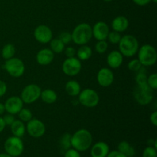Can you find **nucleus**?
<instances>
[{
    "mask_svg": "<svg viewBox=\"0 0 157 157\" xmlns=\"http://www.w3.org/2000/svg\"><path fill=\"white\" fill-rule=\"evenodd\" d=\"M133 2L140 6H144L148 5L151 2V0H133Z\"/></svg>",
    "mask_w": 157,
    "mask_h": 157,
    "instance_id": "42",
    "label": "nucleus"
},
{
    "mask_svg": "<svg viewBox=\"0 0 157 157\" xmlns=\"http://www.w3.org/2000/svg\"><path fill=\"white\" fill-rule=\"evenodd\" d=\"M81 85H80V84L78 81L71 80V81H67V84H65V91L67 92V94L69 96H78L80 94V92H81Z\"/></svg>",
    "mask_w": 157,
    "mask_h": 157,
    "instance_id": "21",
    "label": "nucleus"
},
{
    "mask_svg": "<svg viewBox=\"0 0 157 157\" xmlns=\"http://www.w3.org/2000/svg\"><path fill=\"white\" fill-rule=\"evenodd\" d=\"M2 57L5 60L10 59L13 58L15 54V48L14 44H6V45L3 46L2 49Z\"/></svg>",
    "mask_w": 157,
    "mask_h": 157,
    "instance_id": "25",
    "label": "nucleus"
},
{
    "mask_svg": "<svg viewBox=\"0 0 157 157\" xmlns=\"http://www.w3.org/2000/svg\"><path fill=\"white\" fill-rule=\"evenodd\" d=\"M150 119V122H151V124H153L154 127H156L157 126V111L156 110L151 113Z\"/></svg>",
    "mask_w": 157,
    "mask_h": 157,
    "instance_id": "41",
    "label": "nucleus"
},
{
    "mask_svg": "<svg viewBox=\"0 0 157 157\" xmlns=\"http://www.w3.org/2000/svg\"><path fill=\"white\" fill-rule=\"evenodd\" d=\"M137 75L136 76V82L137 85H145L147 84V76L143 71V67L137 71Z\"/></svg>",
    "mask_w": 157,
    "mask_h": 157,
    "instance_id": "29",
    "label": "nucleus"
},
{
    "mask_svg": "<svg viewBox=\"0 0 157 157\" xmlns=\"http://www.w3.org/2000/svg\"><path fill=\"white\" fill-rule=\"evenodd\" d=\"M111 26L113 31H116V32L121 33V32H125L128 29L129 21L126 17L120 15V16L116 17L112 21Z\"/></svg>",
    "mask_w": 157,
    "mask_h": 157,
    "instance_id": "19",
    "label": "nucleus"
},
{
    "mask_svg": "<svg viewBox=\"0 0 157 157\" xmlns=\"http://www.w3.org/2000/svg\"><path fill=\"white\" fill-rule=\"evenodd\" d=\"M64 51L65 55L67 58H72V57H75V55H76V50L73 47H67Z\"/></svg>",
    "mask_w": 157,
    "mask_h": 157,
    "instance_id": "38",
    "label": "nucleus"
},
{
    "mask_svg": "<svg viewBox=\"0 0 157 157\" xmlns=\"http://www.w3.org/2000/svg\"><path fill=\"white\" fill-rule=\"evenodd\" d=\"M41 93V89L39 86L35 84H31L24 87L20 98L22 100L23 103L31 104L40 98Z\"/></svg>",
    "mask_w": 157,
    "mask_h": 157,
    "instance_id": "9",
    "label": "nucleus"
},
{
    "mask_svg": "<svg viewBox=\"0 0 157 157\" xmlns=\"http://www.w3.org/2000/svg\"><path fill=\"white\" fill-rule=\"evenodd\" d=\"M27 123L26 130L32 137L40 138L45 133V125L40 120L32 118Z\"/></svg>",
    "mask_w": 157,
    "mask_h": 157,
    "instance_id": "11",
    "label": "nucleus"
},
{
    "mask_svg": "<svg viewBox=\"0 0 157 157\" xmlns=\"http://www.w3.org/2000/svg\"><path fill=\"white\" fill-rule=\"evenodd\" d=\"M3 68L10 76L16 78L22 76L25 70L23 61L18 58H12L6 60L3 65Z\"/></svg>",
    "mask_w": 157,
    "mask_h": 157,
    "instance_id": "7",
    "label": "nucleus"
},
{
    "mask_svg": "<svg viewBox=\"0 0 157 157\" xmlns=\"http://www.w3.org/2000/svg\"><path fill=\"white\" fill-rule=\"evenodd\" d=\"M107 48H108V43L106 41V40L98 41L95 44V51L98 54L105 53L107 50Z\"/></svg>",
    "mask_w": 157,
    "mask_h": 157,
    "instance_id": "30",
    "label": "nucleus"
},
{
    "mask_svg": "<svg viewBox=\"0 0 157 157\" xmlns=\"http://www.w3.org/2000/svg\"><path fill=\"white\" fill-rule=\"evenodd\" d=\"M109 41H110L111 44H117L119 43L120 40L121 38V35L120 32H116V31H113V32H110L108 34V36H107Z\"/></svg>",
    "mask_w": 157,
    "mask_h": 157,
    "instance_id": "32",
    "label": "nucleus"
},
{
    "mask_svg": "<svg viewBox=\"0 0 157 157\" xmlns=\"http://www.w3.org/2000/svg\"><path fill=\"white\" fill-rule=\"evenodd\" d=\"M93 143V136L89 130L81 129L75 132L71 138L72 148L79 152H84L90 148Z\"/></svg>",
    "mask_w": 157,
    "mask_h": 157,
    "instance_id": "1",
    "label": "nucleus"
},
{
    "mask_svg": "<svg viewBox=\"0 0 157 157\" xmlns=\"http://www.w3.org/2000/svg\"><path fill=\"white\" fill-rule=\"evenodd\" d=\"M6 111V109H5V106L4 104L0 103V116L2 115L4 113V112Z\"/></svg>",
    "mask_w": 157,
    "mask_h": 157,
    "instance_id": "44",
    "label": "nucleus"
},
{
    "mask_svg": "<svg viewBox=\"0 0 157 157\" xmlns=\"http://www.w3.org/2000/svg\"><path fill=\"white\" fill-rule=\"evenodd\" d=\"M106 157H127L124 154L121 153L118 150H113V151L109 152L107 156Z\"/></svg>",
    "mask_w": 157,
    "mask_h": 157,
    "instance_id": "40",
    "label": "nucleus"
},
{
    "mask_svg": "<svg viewBox=\"0 0 157 157\" xmlns=\"http://www.w3.org/2000/svg\"><path fill=\"white\" fill-rule=\"evenodd\" d=\"M64 157H81L79 151L74 148H70L64 152Z\"/></svg>",
    "mask_w": 157,
    "mask_h": 157,
    "instance_id": "36",
    "label": "nucleus"
},
{
    "mask_svg": "<svg viewBox=\"0 0 157 157\" xmlns=\"http://www.w3.org/2000/svg\"><path fill=\"white\" fill-rule=\"evenodd\" d=\"M123 61H124V58H123L122 54L119 51H112L107 55V63L111 68L116 69L121 67Z\"/></svg>",
    "mask_w": 157,
    "mask_h": 157,
    "instance_id": "18",
    "label": "nucleus"
},
{
    "mask_svg": "<svg viewBox=\"0 0 157 157\" xmlns=\"http://www.w3.org/2000/svg\"><path fill=\"white\" fill-rule=\"evenodd\" d=\"M40 98L45 104H52L56 102L57 99H58V95L55 90H52V89H45L41 91Z\"/></svg>",
    "mask_w": 157,
    "mask_h": 157,
    "instance_id": "22",
    "label": "nucleus"
},
{
    "mask_svg": "<svg viewBox=\"0 0 157 157\" xmlns=\"http://www.w3.org/2000/svg\"><path fill=\"white\" fill-rule=\"evenodd\" d=\"M50 48L54 53L60 54L64 52V44L59 38H55L50 41Z\"/></svg>",
    "mask_w": 157,
    "mask_h": 157,
    "instance_id": "27",
    "label": "nucleus"
},
{
    "mask_svg": "<svg viewBox=\"0 0 157 157\" xmlns=\"http://www.w3.org/2000/svg\"><path fill=\"white\" fill-rule=\"evenodd\" d=\"M34 37L39 43L47 44L52 41L53 33L48 26L45 25H40L34 31Z\"/></svg>",
    "mask_w": 157,
    "mask_h": 157,
    "instance_id": "12",
    "label": "nucleus"
},
{
    "mask_svg": "<svg viewBox=\"0 0 157 157\" xmlns=\"http://www.w3.org/2000/svg\"><path fill=\"white\" fill-rule=\"evenodd\" d=\"M5 127H6V124H5L4 121H3L2 117H0V133H2L4 130Z\"/></svg>",
    "mask_w": 157,
    "mask_h": 157,
    "instance_id": "43",
    "label": "nucleus"
},
{
    "mask_svg": "<svg viewBox=\"0 0 157 157\" xmlns=\"http://www.w3.org/2000/svg\"><path fill=\"white\" fill-rule=\"evenodd\" d=\"M93 37L92 27L87 23H81L74 29L71 33L72 41L78 45L87 44Z\"/></svg>",
    "mask_w": 157,
    "mask_h": 157,
    "instance_id": "2",
    "label": "nucleus"
},
{
    "mask_svg": "<svg viewBox=\"0 0 157 157\" xmlns=\"http://www.w3.org/2000/svg\"><path fill=\"white\" fill-rule=\"evenodd\" d=\"M117 150L127 157H133L135 155V150L128 142L122 141L118 144Z\"/></svg>",
    "mask_w": 157,
    "mask_h": 157,
    "instance_id": "23",
    "label": "nucleus"
},
{
    "mask_svg": "<svg viewBox=\"0 0 157 157\" xmlns=\"http://www.w3.org/2000/svg\"><path fill=\"white\" fill-rule=\"evenodd\" d=\"M58 38H59L64 44H67L72 41L71 33H70V32H63L60 34Z\"/></svg>",
    "mask_w": 157,
    "mask_h": 157,
    "instance_id": "35",
    "label": "nucleus"
},
{
    "mask_svg": "<svg viewBox=\"0 0 157 157\" xmlns=\"http://www.w3.org/2000/svg\"><path fill=\"white\" fill-rule=\"evenodd\" d=\"M147 84L149 87L153 90L157 88V75L156 73L152 74L149 77H147Z\"/></svg>",
    "mask_w": 157,
    "mask_h": 157,
    "instance_id": "34",
    "label": "nucleus"
},
{
    "mask_svg": "<svg viewBox=\"0 0 157 157\" xmlns=\"http://www.w3.org/2000/svg\"><path fill=\"white\" fill-rule=\"evenodd\" d=\"M18 117L22 122H29L32 119V113L29 109L22 108L18 112Z\"/></svg>",
    "mask_w": 157,
    "mask_h": 157,
    "instance_id": "28",
    "label": "nucleus"
},
{
    "mask_svg": "<svg viewBox=\"0 0 157 157\" xmlns=\"http://www.w3.org/2000/svg\"><path fill=\"white\" fill-rule=\"evenodd\" d=\"M2 119L4 121L6 126H11L12 123L15 121V117L13 116V114H11V113H7L6 115H5L2 117Z\"/></svg>",
    "mask_w": 157,
    "mask_h": 157,
    "instance_id": "37",
    "label": "nucleus"
},
{
    "mask_svg": "<svg viewBox=\"0 0 157 157\" xmlns=\"http://www.w3.org/2000/svg\"><path fill=\"white\" fill-rule=\"evenodd\" d=\"M7 91V85L3 81H0V98L4 96Z\"/></svg>",
    "mask_w": 157,
    "mask_h": 157,
    "instance_id": "39",
    "label": "nucleus"
},
{
    "mask_svg": "<svg viewBox=\"0 0 157 157\" xmlns=\"http://www.w3.org/2000/svg\"><path fill=\"white\" fill-rule=\"evenodd\" d=\"M110 32L108 25L104 21H98L92 28V35L98 41L106 40Z\"/></svg>",
    "mask_w": 157,
    "mask_h": 157,
    "instance_id": "15",
    "label": "nucleus"
},
{
    "mask_svg": "<svg viewBox=\"0 0 157 157\" xmlns=\"http://www.w3.org/2000/svg\"><path fill=\"white\" fill-rule=\"evenodd\" d=\"M104 1H105V2H111V1H113V0H104Z\"/></svg>",
    "mask_w": 157,
    "mask_h": 157,
    "instance_id": "47",
    "label": "nucleus"
},
{
    "mask_svg": "<svg viewBox=\"0 0 157 157\" xmlns=\"http://www.w3.org/2000/svg\"><path fill=\"white\" fill-rule=\"evenodd\" d=\"M151 1H153L154 3H156L157 2V0H151Z\"/></svg>",
    "mask_w": 157,
    "mask_h": 157,
    "instance_id": "46",
    "label": "nucleus"
},
{
    "mask_svg": "<svg viewBox=\"0 0 157 157\" xmlns=\"http://www.w3.org/2000/svg\"><path fill=\"white\" fill-rule=\"evenodd\" d=\"M55 54L51 49H41L36 55V61L40 65L45 66L50 64L53 61Z\"/></svg>",
    "mask_w": 157,
    "mask_h": 157,
    "instance_id": "16",
    "label": "nucleus"
},
{
    "mask_svg": "<svg viewBox=\"0 0 157 157\" xmlns=\"http://www.w3.org/2000/svg\"><path fill=\"white\" fill-rule=\"evenodd\" d=\"M142 157H157L156 149L151 146H149L143 151Z\"/></svg>",
    "mask_w": 157,
    "mask_h": 157,
    "instance_id": "33",
    "label": "nucleus"
},
{
    "mask_svg": "<svg viewBox=\"0 0 157 157\" xmlns=\"http://www.w3.org/2000/svg\"><path fill=\"white\" fill-rule=\"evenodd\" d=\"M81 70V62L78 58H67L62 64V71L67 76H75Z\"/></svg>",
    "mask_w": 157,
    "mask_h": 157,
    "instance_id": "10",
    "label": "nucleus"
},
{
    "mask_svg": "<svg viewBox=\"0 0 157 157\" xmlns=\"http://www.w3.org/2000/svg\"><path fill=\"white\" fill-rule=\"evenodd\" d=\"M97 80L99 85L101 87H110L114 81V75L110 69L107 67H103L98 72Z\"/></svg>",
    "mask_w": 157,
    "mask_h": 157,
    "instance_id": "13",
    "label": "nucleus"
},
{
    "mask_svg": "<svg viewBox=\"0 0 157 157\" xmlns=\"http://www.w3.org/2000/svg\"><path fill=\"white\" fill-rule=\"evenodd\" d=\"M5 151L12 157H18L24 152V144L21 138L12 136L7 138L4 144Z\"/></svg>",
    "mask_w": 157,
    "mask_h": 157,
    "instance_id": "6",
    "label": "nucleus"
},
{
    "mask_svg": "<svg viewBox=\"0 0 157 157\" xmlns=\"http://www.w3.org/2000/svg\"><path fill=\"white\" fill-rule=\"evenodd\" d=\"M10 127L11 131H12L13 136L21 138L25 135L26 130L24 122L20 120H15Z\"/></svg>",
    "mask_w": 157,
    "mask_h": 157,
    "instance_id": "20",
    "label": "nucleus"
},
{
    "mask_svg": "<svg viewBox=\"0 0 157 157\" xmlns=\"http://www.w3.org/2000/svg\"><path fill=\"white\" fill-rule=\"evenodd\" d=\"M119 52L123 56L133 57L139 50V42L136 37L131 35H126L121 37L119 43Z\"/></svg>",
    "mask_w": 157,
    "mask_h": 157,
    "instance_id": "3",
    "label": "nucleus"
},
{
    "mask_svg": "<svg viewBox=\"0 0 157 157\" xmlns=\"http://www.w3.org/2000/svg\"><path fill=\"white\" fill-rule=\"evenodd\" d=\"M133 97L140 105H148L153 100V90L149 87L148 84L136 85L133 90Z\"/></svg>",
    "mask_w": 157,
    "mask_h": 157,
    "instance_id": "5",
    "label": "nucleus"
},
{
    "mask_svg": "<svg viewBox=\"0 0 157 157\" xmlns=\"http://www.w3.org/2000/svg\"><path fill=\"white\" fill-rule=\"evenodd\" d=\"M138 60L144 67H150L156 64L157 52L151 44H144L138 50Z\"/></svg>",
    "mask_w": 157,
    "mask_h": 157,
    "instance_id": "4",
    "label": "nucleus"
},
{
    "mask_svg": "<svg viewBox=\"0 0 157 157\" xmlns=\"http://www.w3.org/2000/svg\"><path fill=\"white\" fill-rule=\"evenodd\" d=\"M23 101L20 97L12 96L6 100L5 103V109L8 113L16 114L23 108Z\"/></svg>",
    "mask_w": 157,
    "mask_h": 157,
    "instance_id": "14",
    "label": "nucleus"
},
{
    "mask_svg": "<svg viewBox=\"0 0 157 157\" xmlns=\"http://www.w3.org/2000/svg\"><path fill=\"white\" fill-rule=\"evenodd\" d=\"M144 66L140 63V61L138 59H133L131 60L130 62L128 63V68L129 70L133 72H137L140 70Z\"/></svg>",
    "mask_w": 157,
    "mask_h": 157,
    "instance_id": "31",
    "label": "nucleus"
},
{
    "mask_svg": "<svg viewBox=\"0 0 157 157\" xmlns=\"http://www.w3.org/2000/svg\"><path fill=\"white\" fill-rule=\"evenodd\" d=\"M0 157H12L11 156H9V154H7V153H0Z\"/></svg>",
    "mask_w": 157,
    "mask_h": 157,
    "instance_id": "45",
    "label": "nucleus"
},
{
    "mask_svg": "<svg viewBox=\"0 0 157 157\" xmlns=\"http://www.w3.org/2000/svg\"><path fill=\"white\" fill-rule=\"evenodd\" d=\"M77 55L80 61H87L91 57L92 49L89 46L85 45V44L81 45V47L78 48V52H77Z\"/></svg>",
    "mask_w": 157,
    "mask_h": 157,
    "instance_id": "24",
    "label": "nucleus"
},
{
    "mask_svg": "<svg viewBox=\"0 0 157 157\" xmlns=\"http://www.w3.org/2000/svg\"><path fill=\"white\" fill-rule=\"evenodd\" d=\"M109 152H110V147L108 144L102 141L94 144L90 149L91 157H106Z\"/></svg>",
    "mask_w": 157,
    "mask_h": 157,
    "instance_id": "17",
    "label": "nucleus"
},
{
    "mask_svg": "<svg viewBox=\"0 0 157 157\" xmlns=\"http://www.w3.org/2000/svg\"><path fill=\"white\" fill-rule=\"evenodd\" d=\"M71 135L68 133H65L61 136L59 140V145L60 148L61 150L65 152L68 149L71 147Z\"/></svg>",
    "mask_w": 157,
    "mask_h": 157,
    "instance_id": "26",
    "label": "nucleus"
},
{
    "mask_svg": "<svg viewBox=\"0 0 157 157\" xmlns=\"http://www.w3.org/2000/svg\"><path fill=\"white\" fill-rule=\"evenodd\" d=\"M79 102L81 105L86 107H94L99 104L100 98L94 90L86 88L81 90L79 94Z\"/></svg>",
    "mask_w": 157,
    "mask_h": 157,
    "instance_id": "8",
    "label": "nucleus"
}]
</instances>
